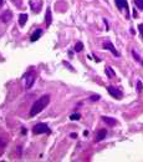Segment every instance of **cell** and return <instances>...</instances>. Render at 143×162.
<instances>
[{"label": "cell", "mask_w": 143, "mask_h": 162, "mask_svg": "<svg viewBox=\"0 0 143 162\" xmlns=\"http://www.w3.org/2000/svg\"><path fill=\"white\" fill-rule=\"evenodd\" d=\"M132 54H133V56H134V59H136V60H137V61H141V59H139V56L138 55H137V54H136V51H132Z\"/></svg>", "instance_id": "20"}, {"label": "cell", "mask_w": 143, "mask_h": 162, "mask_svg": "<svg viewBox=\"0 0 143 162\" xmlns=\"http://www.w3.org/2000/svg\"><path fill=\"white\" fill-rule=\"evenodd\" d=\"M106 74H107V75H108V77H114V71L113 70H112V69H111L110 66H107L106 67Z\"/></svg>", "instance_id": "13"}, {"label": "cell", "mask_w": 143, "mask_h": 162, "mask_svg": "<svg viewBox=\"0 0 143 162\" xmlns=\"http://www.w3.org/2000/svg\"><path fill=\"white\" fill-rule=\"evenodd\" d=\"M134 4L139 10H143V0H134Z\"/></svg>", "instance_id": "15"}, {"label": "cell", "mask_w": 143, "mask_h": 162, "mask_svg": "<svg viewBox=\"0 0 143 162\" xmlns=\"http://www.w3.org/2000/svg\"><path fill=\"white\" fill-rule=\"evenodd\" d=\"M49 102H50V96L49 95H44V96H41L39 100L35 101L33 107H31V110H30V117H34V116H36V115L40 114V112L49 105Z\"/></svg>", "instance_id": "1"}, {"label": "cell", "mask_w": 143, "mask_h": 162, "mask_svg": "<svg viewBox=\"0 0 143 162\" xmlns=\"http://www.w3.org/2000/svg\"><path fill=\"white\" fill-rule=\"evenodd\" d=\"M80 117H81V115H80V114H72L71 116H70V119H71L72 121H76V120H80Z\"/></svg>", "instance_id": "16"}, {"label": "cell", "mask_w": 143, "mask_h": 162, "mask_svg": "<svg viewBox=\"0 0 143 162\" xmlns=\"http://www.w3.org/2000/svg\"><path fill=\"white\" fill-rule=\"evenodd\" d=\"M34 81H35V77H34V76H29L28 79H26V89H28V90L33 87Z\"/></svg>", "instance_id": "11"}, {"label": "cell", "mask_w": 143, "mask_h": 162, "mask_svg": "<svg viewBox=\"0 0 143 162\" xmlns=\"http://www.w3.org/2000/svg\"><path fill=\"white\" fill-rule=\"evenodd\" d=\"M114 3H116V6H117L119 10L126 9V10H127V14L129 13V10H128V3H127V0H114Z\"/></svg>", "instance_id": "5"}, {"label": "cell", "mask_w": 143, "mask_h": 162, "mask_svg": "<svg viewBox=\"0 0 143 162\" xmlns=\"http://www.w3.org/2000/svg\"><path fill=\"white\" fill-rule=\"evenodd\" d=\"M26 21H28V15L26 14H21L19 16V25L20 26H24L26 24Z\"/></svg>", "instance_id": "10"}, {"label": "cell", "mask_w": 143, "mask_h": 162, "mask_svg": "<svg viewBox=\"0 0 143 162\" xmlns=\"http://www.w3.org/2000/svg\"><path fill=\"white\" fill-rule=\"evenodd\" d=\"M102 120H103L108 126H116V125L118 124L116 119H112V117H108V116H102Z\"/></svg>", "instance_id": "7"}, {"label": "cell", "mask_w": 143, "mask_h": 162, "mask_svg": "<svg viewBox=\"0 0 143 162\" xmlns=\"http://www.w3.org/2000/svg\"><path fill=\"white\" fill-rule=\"evenodd\" d=\"M71 137H72V138H76V137H77V135H76V134H71Z\"/></svg>", "instance_id": "22"}, {"label": "cell", "mask_w": 143, "mask_h": 162, "mask_svg": "<svg viewBox=\"0 0 143 162\" xmlns=\"http://www.w3.org/2000/svg\"><path fill=\"white\" fill-rule=\"evenodd\" d=\"M41 35H43V30H41V29H36L33 33V35L30 36V40H31L33 43H35V41H38L39 38H40Z\"/></svg>", "instance_id": "6"}, {"label": "cell", "mask_w": 143, "mask_h": 162, "mask_svg": "<svg viewBox=\"0 0 143 162\" xmlns=\"http://www.w3.org/2000/svg\"><path fill=\"white\" fill-rule=\"evenodd\" d=\"M82 50H83V44L77 43L76 45H75V51H76V53H80V51H82Z\"/></svg>", "instance_id": "14"}, {"label": "cell", "mask_w": 143, "mask_h": 162, "mask_svg": "<svg viewBox=\"0 0 143 162\" xmlns=\"http://www.w3.org/2000/svg\"><path fill=\"white\" fill-rule=\"evenodd\" d=\"M142 82H141V81H137V91H138V92H141V91H142Z\"/></svg>", "instance_id": "17"}, {"label": "cell", "mask_w": 143, "mask_h": 162, "mask_svg": "<svg viewBox=\"0 0 143 162\" xmlns=\"http://www.w3.org/2000/svg\"><path fill=\"white\" fill-rule=\"evenodd\" d=\"M103 48H105L106 50H110V51L113 54L114 56H119L118 51L114 49V46L112 45V43H111V41H108V40H105V41H103Z\"/></svg>", "instance_id": "4"}, {"label": "cell", "mask_w": 143, "mask_h": 162, "mask_svg": "<svg viewBox=\"0 0 143 162\" xmlns=\"http://www.w3.org/2000/svg\"><path fill=\"white\" fill-rule=\"evenodd\" d=\"M106 136H107V131H106V130H101L100 132L97 134V136H96V141H97V142H98V141H102Z\"/></svg>", "instance_id": "8"}, {"label": "cell", "mask_w": 143, "mask_h": 162, "mask_svg": "<svg viewBox=\"0 0 143 162\" xmlns=\"http://www.w3.org/2000/svg\"><path fill=\"white\" fill-rule=\"evenodd\" d=\"M138 30H139V34H141V36L143 38V24H139V25H138Z\"/></svg>", "instance_id": "18"}, {"label": "cell", "mask_w": 143, "mask_h": 162, "mask_svg": "<svg viewBox=\"0 0 143 162\" xmlns=\"http://www.w3.org/2000/svg\"><path fill=\"white\" fill-rule=\"evenodd\" d=\"M1 20H3L4 23H9L10 20H11V13H10V11H5L4 14L1 15Z\"/></svg>", "instance_id": "9"}, {"label": "cell", "mask_w": 143, "mask_h": 162, "mask_svg": "<svg viewBox=\"0 0 143 162\" xmlns=\"http://www.w3.org/2000/svg\"><path fill=\"white\" fill-rule=\"evenodd\" d=\"M51 21H52V18H51V10H50V8H49L47 10H46V25H51Z\"/></svg>", "instance_id": "12"}, {"label": "cell", "mask_w": 143, "mask_h": 162, "mask_svg": "<svg viewBox=\"0 0 143 162\" xmlns=\"http://www.w3.org/2000/svg\"><path fill=\"white\" fill-rule=\"evenodd\" d=\"M33 132L35 135H41V134H50L51 130L49 129V126L46 124H36L34 126Z\"/></svg>", "instance_id": "2"}, {"label": "cell", "mask_w": 143, "mask_h": 162, "mask_svg": "<svg viewBox=\"0 0 143 162\" xmlns=\"http://www.w3.org/2000/svg\"><path fill=\"white\" fill-rule=\"evenodd\" d=\"M90 99L92 101H97V100H100V96H98V95H93V96H91Z\"/></svg>", "instance_id": "19"}, {"label": "cell", "mask_w": 143, "mask_h": 162, "mask_svg": "<svg viewBox=\"0 0 143 162\" xmlns=\"http://www.w3.org/2000/svg\"><path fill=\"white\" fill-rule=\"evenodd\" d=\"M11 1H13L16 6H21V1H20V0H19V1H16V0H11Z\"/></svg>", "instance_id": "21"}, {"label": "cell", "mask_w": 143, "mask_h": 162, "mask_svg": "<svg viewBox=\"0 0 143 162\" xmlns=\"http://www.w3.org/2000/svg\"><path fill=\"white\" fill-rule=\"evenodd\" d=\"M107 91H108V94H110L112 97H114V99H121V97H122V91L119 90L118 87L108 86V87H107Z\"/></svg>", "instance_id": "3"}, {"label": "cell", "mask_w": 143, "mask_h": 162, "mask_svg": "<svg viewBox=\"0 0 143 162\" xmlns=\"http://www.w3.org/2000/svg\"><path fill=\"white\" fill-rule=\"evenodd\" d=\"M3 3H4V0H0V8L3 6Z\"/></svg>", "instance_id": "23"}]
</instances>
